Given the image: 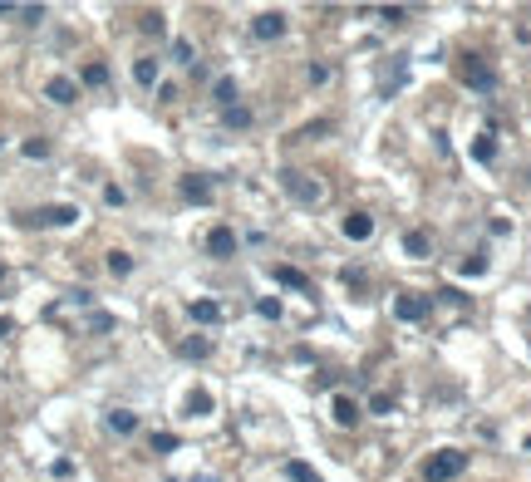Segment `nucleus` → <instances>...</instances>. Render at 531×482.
Instances as JSON below:
<instances>
[{
    "instance_id": "nucleus-20",
    "label": "nucleus",
    "mask_w": 531,
    "mask_h": 482,
    "mask_svg": "<svg viewBox=\"0 0 531 482\" xmlns=\"http://www.w3.org/2000/svg\"><path fill=\"white\" fill-rule=\"evenodd\" d=\"M222 123H227V128H246V123H251V109L232 103V109H222Z\"/></svg>"
},
{
    "instance_id": "nucleus-24",
    "label": "nucleus",
    "mask_w": 531,
    "mask_h": 482,
    "mask_svg": "<svg viewBox=\"0 0 531 482\" xmlns=\"http://www.w3.org/2000/svg\"><path fill=\"white\" fill-rule=\"evenodd\" d=\"M211 94H217L222 109H232V103H236V84H232V79H217V89H211Z\"/></svg>"
},
{
    "instance_id": "nucleus-14",
    "label": "nucleus",
    "mask_w": 531,
    "mask_h": 482,
    "mask_svg": "<svg viewBox=\"0 0 531 482\" xmlns=\"http://www.w3.org/2000/svg\"><path fill=\"white\" fill-rule=\"evenodd\" d=\"M276 281H281L286 291H310V276L295 271V266H276Z\"/></svg>"
},
{
    "instance_id": "nucleus-35",
    "label": "nucleus",
    "mask_w": 531,
    "mask_h": 482,
    "mask_svg": "<svg viewBox=\"0 0 531 482\" xmlns=\"http://www.w3.org/2000/svg\"><path fill=\"white\" fill-rule=\"evenodd\" d=\"M526 453H531V438H526Z\"/></svg>"
},
{
    "instance_id": "nucleus-32",
    "label": "nucleus",
    "mask_w": 531,
    "mask_h": 482,
    "mask_svg": "<svg viewBox=\"0 0 531 482\" xmlns=\"http://www.w3.org/2000/svg\"><path fill=\"white\" fill-rule=\"evenodd\" d=\"M143 30H148V35H163V15L148 10V15H143Z\"/></svg>"
},
{
    "instance_id": "nucleus-33",
    "label": "nucleus",
    "mask_w": 531,
    "mask_h": 482,
    "mask_svg": "<svg viewBox=\"0 0 531 482\" xmlns=\"http://www.w3.org/2000/svg\"><path fill=\"white\" fill-rule=\"evenodd\" d=\"M20 20H25V25H40V20H44V6H25Z\"/></svg>"
},
{
    "instance_id": "nucleus-17",
    "label": "nucleus",
    "mask_w": 531,
    "mask_h": 482,
    "mask_svg": "<svg viewBox=\"0 0 531 482\" xmlns=\"http://www.w3.org/2000/svg\"><path fill=\"white\" fill-rule=\"evenodd\" d=\"M79 79H84L89 89H103V84H109V64H98V60H94V64H84V74H79Z\"/></svg>"
},
{
    "instance_id": "nucleus-19",
    "label": "nucleus",
    "mask_w": 531,
    "mask_h": 482,
    "mask_svg": "<svg viewBox=\"0 0 531 482\" xmlns=\"http://www.w3.org/2000/svg\"><path fill=\"white\" fill-rule=\"evenodd\" d=\"M403 251H408L413 261H423V256H428V236H423V232H408V236H403Z\"/></svg>"
},
{
    "instance_id": "nucleus-10",
    "label": "nucleus",
    "mask_w": 531,
    "mask_h": 482,
    "mask_svg": "<svg viewBox=\"0 0 531 482\" xmlns=\"http://www.w3.org/2000/svg\"><path fill=\"white\" fill-rule=\"evenodd\" d=\"M44 94L55 98V103H79V84H74V79H64V74L49 79V84H44Z\"/></svg>"
},
{
    "instance_id": "nucleus-8",
    "label": "nucleus",
    "mask_w": 531,
    "mask_h": 482,
    "mask_svg": "<svg viewBox=\"0 0 531 482\" xmlns=\"http://www.w3.org/2000/svg\"><path fill=\"white\" fill-rule=\"evenodd\" d=\"M428 305H433L428 295H399V300H394V315H399V320H423V315H428Z\"/></svg>"
},
{
    "instance_id": "nucleus-2",
    "label": "nucleus",
    "mask_w": 531,
    "mask_h": 482,
    "mask_svg": "<svg viewBox=\"0 0 531 482\" xmlns=\"http://www.w3.org/2000/svg\"><path fill=\"white\" fill-rule=\"evenodd\" d=\"M462 467H467V453L443 448V453H433L428 463H423V482H448V477H458Z\"/></svg>"
},
{
    "instance_id": "nucleus-9",
    "label": "nucleus",
    "mask_w": 531,
    "mask_h": 482,
    "mask_svg": "<svg viewBox=\"0 0 531 482\" xmlns=\"http://www.w3.org/2000/svg\"><path fill=\"white\" fill-rule=\"evenodd\" d=\"M345 236L349 241H369V236H374V217H369V212H349V217H345Z\"/></svg>"
},
{
    "instance_id": "nucleus-7",
    "label": "nucleus",
    "mask_w": 531,
    "mask_h": 482,
    "mask_svg": "<svg viewBox=\"0 0 531 482\" xmlns=\"http://www.w3.org/2000/svg\"><path fill=\"white\" fill-rule=\"evenodd\" d=\"M207 251L217 256V261L236 256V232H232V227H211V232H207Z\"/></svg>"
},
{
    "instance_id": "nucleus-21",
    "label": "nucleus",
    "mask_w": 531,
    "mask_h": 482,
    "mask_svg": "<svg viewBox=\"0 0 531 482\" xmlns=\"http://www.w3.org/2000/svg\"><path fill=\"white\" fill-rule=\"evenodd\" d=\"M472 157H477V163H492V157H497V143H492V133H482V138L472 143Z\"/></svg>"
},
{
    "instance_id": "nucleus-27",
    "label": "nucleus",
    "mask_w": 531,
    "mask_h": 482,
    "mask_svg": "<svg viewBox=\"0 0 531 482\" xmlns=\"http://www.w3.org/2000/svg\"><path fill=\"white\" fill-rule=\"evenodd\" d=\"M173 60L177 64H192V40H173Z\"/></svg>"
},
{
    "instance_id": "nucleus-22",
    "label": "nucleus",
    "mask_w": 531,
    "mask_h": 482,
    "mask_svg": "<svg viewBox=\"0 0 531 482\" xmlns=\"http://www.w3.org/2000/svg\"><path fill=\"white\" fill-rule=\"evenodd\" d=\"M133 79H138V84H157V60H148V55H143V60L133 64Z\"/></svg>"
},
{
    "instance_id": "nucleus-12",
    "label": "nucleus",
    "mask_w": 531,
    "mask_h": 482,
    "mask_svg": "<svg viewBox=\"0 0 531 482\" xmlns=\"http://www.w3.org/2000/svg\"><path fill=\"white\" fill-rule=\"evenodd\" d=\"M187 315L197 320V325H217V320H222V305H217V300H192Z\"/></svg>"
},
{
    "instance_id": "nucleus-18",
    "label": "nucleus",
    "mask_w": 531,
    "mask_h": 482,
    "mask_svg": "<svg viewBox=\"0 0 531 482\" xmlns=\"http://www.w3.org/2000/svg\"><path fill=\"white\" fill-rule=\"evenodd\" d=\"M286 477H290V482H320V472H315L310 463H300V458H295V463H286Z\"/></svg>"
},
{
    "instance_id": "nucleus-3",
    "label": "nucleus",
    "mask_w": 531,
    "mask_h": 482,
    "mask_svg": "<svg viewBox=\"0 0 531 482\" xmlns=\"http://www.w3.org/2000/svg\"><path fill=\"white\" fill-rule=\"evenodd\" d=\"M281 187H286V197H295V202H305V207L320 202V182H310V178H300V173H281Z\"/></svg>"
},
{
    "instance_id": "nucleus-26",
    "label": "nucleus",
    "mask_w": 531,
    "mask_h": 482,
    "mask_svg": "<svg viewBox=\"0 0 531 482\" xmlns=\"http://www.w3.org/2000/svg\"><path fill=\"white\" fill-rule=\"evenodd\" d=\"M25 157H35V163H40V157H49V143H44V138H25Z\"/></svg>"
},
{
    "instance_id": "nucleus-6",
    "label": "nucleus",
    "mask_w": 531,
    "mask_h": 482,
    "mask_svg": "<svg viewBox=\"0 0 531 482\" xmlns=\"http://www.w3.org/2000/svg\"><path fill=\"white\" fill-rule=\"evenodd\" d=\"M177 192H182V202L202 207V202H211V178H197V173H187V178L177 182Z\"/></svg>"
},
{
    "instance_id": "nucleus-23",
    "label": "nucleus",
    "mask_w": 531,
    "mask_h": 482,
    "mask_svg": "<svg viewBox=\"0 0 531 482\" xmlns=\"http://www.w3.org/2000/svg\"><path fill=\"white\" fill-rule=\"evenodd\" d=\"M109 271L114 276H133V256L128 251H109Z\"/></svg>"
},
{
    "instance_id": "nucleus-31",
    "label": "nucleus",
    "mask_w": 531,
    "mask_h": 482,
    "mask_svg": "<svg viewBox=\"0 0 531 482\" xmlns=\"http://www.w3.org/2000/svg\"><path fill=\"white\" fill-rule=\"evenodd\" d=\"M256 310H261L266 320H281V300H271V295H266V300H256Z\"/></svg>"
},
{
    "instance_id": "nucleus-28",
    "label": "nucleus",
    "mask_w": 531,
    "mask_h": 482,
    "mask_svg": "<svg viewBox=\"0 0 531 482\" xmlns=\"http://www.w3.org/2000/svg\"><path fill=\"white\" fill-rule=\"evenodd\" d=\"M369 413H379V418L394 413V399H389V394H374V399H369Z\"/></svg>"
},
{
    "instance_id": "nucleus-25",
    "label": "nucleus",
    "mask_w": 531,
    "mask_h": 482,
    "mask_svg": "<svg viewBox=\"0 0 531 482\" xmlns=\"http://www.w3.org/2000/svg\"><path fill=\"white\" fill-rule=\"evenodd\" d=\"M148 443H153V453H177V438L173 433H153Z\"/></svg>"
},
{
    "instance_id": "nucleus-1",
    "label": "nucleus",
    "mask_w": 531,
    "mask_h": 482,
    "mask_svg": "<svg viewBox=\"0 0 531 482\" xmlns=\"http://www.w3.org/2000/svg\"><path fill=\"white\" fill-rule=\"evenodd\" d=\"M458 79H462L467 89H482V94L497 89V69H492L482 55H462V60H458Z\"/></svg>"
},
{
    "instance_id": "nucleus-15",
    "label": "nucleus",
    "mask_w": 531,
    "mask_h": 482,
    "mask_svg": "<svg viewBox=\"0 0 531 482\" xmlns=\"http://www.w3.org/2000/svg\"><path fill=\"white\" fill-rule=\"evenodd\" d=\"M207 413H211V394L207 389H192L187 394V418H207Z\"/></svg>"
},
{
    "instance_id": "nucleus-5",
    "label": "nucleus",
    "mask_w": 531,
    "mask_h": 482,
    "mask_svg": "<svg viewBox=\"0 0 531 482\" xmlns=\"http://www.w3.org/2000/svg\"><path fill=\"white\" fill-rule=\"evenodd\" d=\"M251 35H256V40H281V35H286V15H281V10H261V15L251 20Z\"/></svg>"
},
{
    "instance_id": "nucleus-16",
    "label": "nucleus",
    "mask_w": 531,
    "mask_h": 482,
    "mask_svg": "<svg viewBox=\"0 0 531 482\" xmlns=\"http://www.w3.org/2000/svg\"><path fill=\"white\" fill-rule=\"evenodd\" d=\"M207 354H211V340H207V335L182 340V359H207Z\"/></svg>"
},
{
    "instance_id": "nucleus-13",
    "label": "nucleus",
    "mask_w": 531,
    "mask_h": 482,
    "mask_svg": "<svg viewBox=\"0 0 531 482\" xmlns=\"http://www.w3.org/2000/svg\"><path fill=\"white\" fill-rule=\"evenodd\" d=\"M109 428L114 433H138V413L133 408H109Z\"/></svg>"
},
{
    "instance_id": "nucleus-34",
    "label": "nucleus",
    "mask_w": 531,
    "mask_h": 482,
    "mask_svg": "<svg viewBox=\"0 0 531 482\" xmlns=\"http://www.w3.org/2000/svg\"><path fill=\"white\" fill-rule=\"evenodd\" d=\"M0 295H6V261H0Z\"/></svg>"
},
{
    "instance_id": "nucleus-30",
    "label": "nucleus",
    "mask_w": 531,
    "mask_h": 482,
    "mask_svg": "<svg viewBox=\"0 0 531 482\" xmlns=\"http://www.w3.org/2000/svg\"><path fill=\"white\" fill-rule=\"evenodd\" d=\"M379 20H389V25H403V20H408V10H403V6H384V10H379Z\"/></svg>"
},
{
    "instance_id": "nucleus-29",
    "label": "nucleus",
    "mask_w": 531,
    "mask_h": 482,
    "mask_svg": "<svg viewBox=\"0 0 531 482\" xmlns=\"http://www.w3.org/2000/svg\"><path fill=\"white\" fill-rule=\"evenodd\" d=\"M487 271V256H467L462 261V276H482Z\"/></svg>"
},
{
    "instance_id": "nucleus-4",
    "label": "nucleus",
    "mask_w": 531,
    "mask_h": 482,
    "mask_svg": "<svg viewBox=\"0 0 531 482\" xmlns=\"http://www.w3.org/2000/svg\"><path fill=\"white\" fill-rule=\"evenodd\" d=\"M30 222H35V227H74V222H79V207H69V202H55V207L35 212Z\"/></svg>"
},
{
    "instance_id": "nucleus-11",
    "label": "nucleus",
    "mask_w": 531,
    "mask_h": 482,
    "mask_svg": "<svg viewBox=\"0 0 531 482\" xmlns=\"http://www.w3.org/2000/svg\"><path fill=\"white\" fill-rule=\"evenodd\" d=\"M330 418H335V423H340V428H354V423H359V404H354V399H345V394H340V399H335V404H330Z\"/></svg>"
}]
</instances>
